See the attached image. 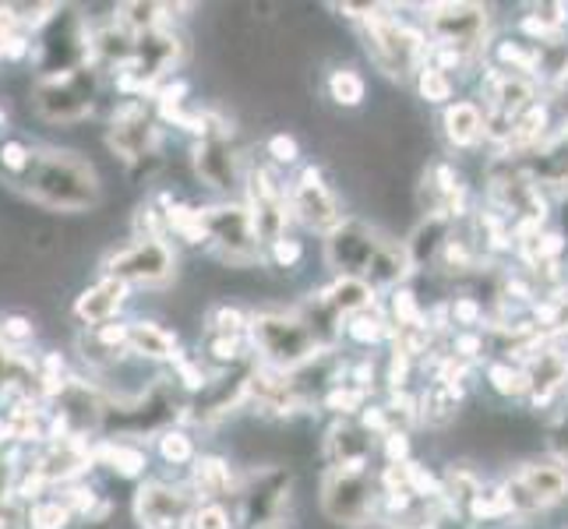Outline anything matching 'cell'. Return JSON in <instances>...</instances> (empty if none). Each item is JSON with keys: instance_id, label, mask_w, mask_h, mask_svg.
<instances>
[{"instance_id": "39", "label": "cell", "mask_w": 568, "mask_h": 529, "mask_svg": "<svg viewBox=\"0 0 568 529\" xmlns=\"http://www.w3.org/2000/svg\"><path fill=\"white\" fill-rule=\"evenodd\" d=\"M547 452H551L565 469H568V414H561L551 427V441H547Z\"/></svg>"}, {"instance_id": "3", "label": "cell", "mask_w": 568, "mask_h": 529, "mask_svg": "<svg viewBox=\"0 0 568 529\" xmlns=\"http://www.w3.org/2000/svg\"><path fill=\"white\" fill-rule=\"evenodd\" d=\"M247 339L258 364L272 370H301L325 349L311 325L301 318V311H283V307H262L251 315Z\"/></svg>"}, {"instance_id": "13", "label": "cell", "mask_w": 568, "mask_h": 529, "mask_svg": "<svg viewBox=\"0 0 568 529\" xmlns=\"http://www.w3.org/2000/svg\"><path fill=\"white\" fill-rule=\"evenodd\" d=\"M199 498L187 487V480H145L134 491V522L142 529H187Z\"/></svg>"}, {"instance_id": "24", "label": "cell", "mask_w": 568, "mask_h": 529, "mask_svg": "<svg viewBox=\"0 0 568 529\" xmlns=\"http://www.w3.org/2000/svg\"><path fill=\"white\" fill-rule=\"evenodd\" d=\"M128 349L134 360L142 364H178L181 349H178V336L170 328H163L160 322L149 318H131V336H128Z\"/></svg>"}, {"instance_id": "31", "label": "cell", "mask_w": 568, "mask_h": 529, "mask_svg": "<svg viewBox=\"0 0 568 529\" xmlns=\"http://www.w3.org/2000/svg\"><path fill=\"white\" fill-rule=\"evenodd\" d=\"M74 508L68 505V498L61 491H50L43 498H36L32 505H26V529H68L74 522Z\"/></svg>"}, {"instance_id": "30", "label": "cell", "mask_w": 568, "mask_h": 529, "mask_svg": "<svg viewBox=\"0 0 568 529\" xmlns=\"http://www.w3.org/2000/svg\"><path fill=\"white\" fill-rule=\"evenodd\" d=\"M484 382L487 388L495 391L498 399H526V391H530V382H526V370L513 360L505 357H491L484 367Z\"/></svg>"}, {"instance_id": "23", "label": "cell", "mask_w": 568, "mask_h": 529, "mask_svg": "<svg viewBox=\"0 0 568 529\" xmlns=\"http://www.w3.org/2000/svg\"><path fill=\"white\" fill-rule=\"evenodd\" d=\"M420 403V424L430 430H448L459 414H463V403H466V385H453V382H438L430 378L424 385V391L417 396Z\"/></svg>"}, {"instance_id": "17", "label": "cell", "mask_w": 568, "mask_h": 529, "mask_svg": "<svg viewBox=\"0 0 568 529\" xmlns=\"http://www.w3.org/2000/svg\"><path fill=\"white\" fill-rule=\"evenodd\" d=\"M128 297H131V286H124L121 279H113V276H100L92 286H85L74 297L71 315L82 328L106 325V322H116V315L124 311Z\"/></svg>"}, {"instance_id": "20", "label": "cell", "mask_w": 568, "mask_h": 529, "mask_svg": "<svg viewBox=\"0 0 568 529\" xmlns=\"http://www.w3.org/2000/svg\"><path fill=\"white\" fill-rule=\"evenodd\" d=\"M442 139L453 152H477L487 145V116L477 100H456L442 110Z\"/></svg>"}, {"instance_id": "14", "label": "cell", "mask_w": 568, "mask_h": 529, "mask_svg": "<svg viewBox=\"0 0 568 529\" xmlns=\"http://www.w3.org/2000/svg\"><path fill=\"white\" fill-rule=\"evenodd\" d=\"M385 241L388 237L375 226H367L361 220H346L336 233L325 237V265L336 272V276H354L367 283Z\"/></svg>"}, {"instance_id": "5", "label": "cell", "mask_w": 568, "mask_h": 529, "mask_svg": "<svg viewBox=\"0 0 568 529\" xmlns=\"http://www.w3.org/2000/svg\"><path fill=\"white\" fill-rule=\"evenodd\" d=\"M237 512L233 522L241 529H268V526H283L290 501H293V469L283 462H265V466H251L241 477L237 487Z\"/></svg>"}, {"instance_id": "16", "label": "cell", "mask_w": 568, "mask_h": 529, "mask_svg": "<svg viewBox=\"0 0 568 529\" xmlns=\"http://www.w3.org/2000/svg\"><path fill=\"white\" fill-rule=\"evenodd\" d=\"M378 456V438L361 420H332L322 438L325 469H371Z\"/></svg>"}, {"instance_id": "12", "label": "cell", "mask_w": 568, "mask_h": 529, "mask_svg": "<svg viewBox=\"0 0 568 529\" xmlns=\"http://www.w3.org/2000/svg\"><path fill=\"white\" fill-rule=\"evenodd\" d=\"M290 212H293V223H301L311 233H336L346 223V212L339 194L332 191V184L325 181V170L307 163L301 166V173L290 181Z\"/></svg>"}, {"instance_id": "8", "label": "cell", "mask_w": 568, "mask_h": 529, "mask_svg": "<svg viewBox=\"0 0 568 529\" xmlns=\"http://www.w3.org/2000/svg\"><path fill=\"white\" fill-rule=\"evenodd\" d=\"M322 512L343 529H361L382 516V487L371 469H325L322 474Z\"/></svg>"}, {"instance_id": "22", "label": "cell", "mask_w": 568, "mask_h": 529, "mask_svg": "<svg viewBox=\"0 0 568 529\" xmlns=\"http://www.w3.org/2000/svg\"><path fill=\"white\" fill-rule=\"evenodd\" d=\"M95 466H106L121 480H145L149 477V448L131 438H95L92 441Z\"/></svg>"}, {"instance_id": "35", "label": "cell", "mask_w": 568, "mask_h": 529, "mask_svg": "<svg viewBox=\"0 0 568 529\" xmlns=\"http://www.w3.org/2000/svg\"><path fill=\"white\" fill-rule=\"evenodd\" d=\"M32 339H36V322L29 315H18V311L0 315V346H8L14 353H26V346Z\"/></svg>"}, {"instance_id": "21", "label": "cell", "mask_w": 568, "mask_h": 529, "mask_svg": "<svg viewBox=\"0 0 568 529\" xmlns=\"http://www.w3.org/2000/svg\"><path fill=\"white\" fill-rule=\"evenodd\" d=\"M187 487L199 501H223L226 505V498H237L241 477H237V469H233L230 459L202 452L187 469Z\"/></svg>"}, {"instance_id": "28", "label": "cell", "mask_w": 568, "mask_h": 529, "mask_svg": "<svg viewBox=\"0 0 568 529\" xmlns=\"http://www.w3.org/2000/svg\"><path fill=\"white\" fill-rule=\"evenodd\" d=\"M530 318L540 332V339H547V343L568 339V289L544 293V297L530 307Z\"/></svg>"}, {"instance_id": "1", "label": "cell", "mask_w": 568, "mask_h": 529, "mask_svg": "<svg viewBox=\"0 0 568 529\" xmlns=\"http://www.w3.org/2000/svg\"><path fill=\"white\" fill-rule=\"evenodd\" d=\"M14 191H22L26 199L53 212H89L103 199V184L95 166L78 152L50 145H36L32 163L22 173V181L14 184Z\"/></svg>"}, {"instance_id": "7", "label": "cell", "mask_w": 568, "mask_h": 529, "mask_svg": "<svg viewBox=\"0 0 568 529\" xmlns=\"http://www.w3.org/2000/svg\"><path fill=\"white\" fill-rule=\"evenodd\" d=\"M420 26L430 47H448L469 61H484L491 43V8L484 4H420Z\"/></svg>"}, {"instance_id": "40", "label": "cell", "mask_w": 568, "mask_h": 529, "mask_svg": "<svg viewBox=\"0 0 568 529\" xmlns=\"http://www.w3.org/2000/svg\"><path fill=\"white\" fill-rule=\"evenodd\" d=\"M558 233L565 237V247H568V194L558 199Z\"/></svg>"}, {"instance_id": "32", "label": "cell", "mask_w": 568, "mask_h": 529, "mask_svg": "<svg viewBox=\"0 0 568 529\" xmlns=\"http://www.w3.org/2000/svg\"><path fill=\"white\" fill-rule=\"evenodd\" d=\"M152 448L166 466H187L191 469V462L199 459V445H194L191 430H184L181 424H170L166 430H160V435L152 438Z\"/></svg>"}, {"instance_id": "2", "label": "cell", "mask_w": 568, "mask_h": 529, "mask_svg": "<svg viewBox=\"0 0 568 529\" xmlns=\"http://www.w3.org/2000/svg\"><path fill=\"white\" fill-rule=\"evenodd\" d=\"M364 53L375 71H382L388 82H414L417 71L427 64V32L420 18L399 14L392 4H371L364 22L357 26Z\"/></svg>"}, {"instance_id": "33", "label": "cell", "mask_w": 568, "mask_h": 529, "mask_svg": "<svg viewBox=\"0 0 568 529\" xmlns=\"http://www.w3.org/2000/svg\"><path fill=\"white\" fill-rule=\"evenodd\" d=\"M251 315L230 301H215L205 311V336H247Z\"/></svg>"}, {"instance_id": "41", "label": "cell", "mask_w": 568, "mask_h": 529, "mask_svg": "<svg viewBox=\"0 0 568 529\" xmlns=\"http://www.w3.org/2000/svg\"><path fill=\"white\" fill-rule=\"evenodd\" d=\"M11 128V113H8V103H0V134H8Z\"/></svg>"}, {"instance_id": "27", "label": "cell", "mask_w": 568, "mask_h": 529, "mask_svg": "<svg viewBox=\"0 0 568 529\" xmlns=\"http://www.w3.org/2000/svg\"><path fill=\"white\" fill-rule=\"evenodd\" d=\"M343 336L357 349H378V346L392 343V322L385 318L382 307H367L361 315H349L343 322Z\"/></svg>"}, {"instance_id": "11", "label": "cell", "mask_w": 568, "mask_h": 529, "mask_svg": "<svg viewBox=\"0 0 568 529\" xmlns=\"http://www.w3.org/2000/svg\"><path fill=\"white\" fill-rule=\"evenodd\" d=\"M103 276L121 279L124 286H166L178 276V254L166 241H145V237H131L124 247L110 251L103 258Z\"/></svg>"}, {"instance_id": "29", "label": "cell", "mask_w": 568, "mask_h": 529, "mask_svg": "<svg viewBox=\"0 0 568 529\" xmlns=\"http://www.w3.org/2000/svg\"><path fill=\"white\" fill-rule=\"evenodd\" d=\"M414 89H417V100L420 103H427V106H448V103H456L459 95H456V89H459V78L456 74H448V71H442L438 64H424L420 71H417V78H414Z\"/></svg>"}, {"instance_id": "37", "label": "cell", "mask_w": 568, "mask_h": 529, "mask_svg": "<svg viewBox=\"0 0 568 529\" xmlns=\"http://www.w3.org/2000/svg\"><path fill=\"white\" fill-rule=\"evenodd\" d=\"M233 526L237 522H233L230 508L223 501H199L187 529H233Z\"/></svg>"}, {"instance_id": "34", "label": "cell", "mask_w": 568, "mask_h": 529, "mask_svg": "<svg viewBox=\"0 0 568 529\" xmlns=\"http://www.w3.org/2000/svg\"><path fill=\"white\" fill-rule=\"evenodd\" d=\"M32 152H36V145H29L22 139H4V142H0V176H4L11 187L22 181V173L29 170Z\"/></svg>"}, {"instance_id": "38", "label": "cell", "mask_w": 568, "mask_h": 529, "mask_svg": "<svg viewBox=\"0 0 568 529\" xmlns=\"http://www.w3.org/2000/svg\"><path fill=\"white\" fill-rule=\"evenodd\" d=\"M265 254H268V262L276 265V268H297L301 262H304V241H297L290 233V237H283V241H276L272 247H265Z\"/></svg>"}, {"instance_id": "6", "label": "cell", "mask_w": 568, "mask_h": 529, "mask_svg": "<svg viewBox=\"0 0 568 529\" xmlns=\"http://www.w3.org/2000/svg\"><path fill=\"white\" fill-rule=\"evenodd\" d=\"M36 78L68 74L92 64V22L78 8H61L53 22L32 35V57Z\"/></svg>"}, {"instance_id": "15", "label": "cell", "mask_w": 568, "mask_h": 529, "mask_svg": "<svg viewBox=\"0 0 568 529\" xmlns=\"http://www.w3.org/2000/svg\"><path fill=\"white\" fill-rule=\"evenodd\" d=\"M191 166L194 176L215 194H223V202H233V194H244L247 163L241 160L233 139H202L191 145Z\"/></svg>"}, {"instance_id": "18", "label": "cell", "mask_w": 568, "mask_h": 529, "mask_svg": "<svg viewBox=\"0 0 568 529\" xmlns=\"http://www.w3.org/2000/svg\"><path fill=\"white\" fill-rule=\"evenodd\" d=\"M128 336H131V322H106L95 328H82L78 336V353L92 370H113L116 364H124L131 357L128 349Z\"/></svg>"}, {"instance_id": "10", "label": "cell", "mask_w": 568, "mask_h": 529, "mask_svg": "<svg viewBox=\"0 0 568 529\" xmlns=\"http://www.w3.org/2000/svg\"><path fill=\"white\" fill-rule=\"evenodd\" d=\"M106 145L128 170L145 163L149 155H160L163 131L155 106H149L145 100H116L106 121Z\"/></svg>"}, {"instance_id": "19", "label": "cell", "mask_w": 568, "mask_h": 529, "mask_svg": "<svg viewBox=\"0 0 568 529\" xmlns=\"http://www.w3.org/2000/svg\"><path fill=\"white\" fill-rule=\"evenodd\" d=\"M513 474L523 480V487L534 495V501L544 508V512H547V508L561 505V501H568V469L551 452L516 462Z\"/></svg>"}, {"instance_id": "36", "label": "cell", "mask_w": 568, "mask_h": 529, "mask_svg": "<svg viewBox=\"0 0 568 529\" xmlns=\"http://www.w3.org/2000/svg\"><path fill=\"white\" fill-rule=\"evenodd\" d=\"M265 155H268V163L276 166V170H283V166H297V163H301V142L293 139L290 131H276V134H268Z\"/></svg>"}, {"instance_id": "26", "label": "cell", "mask_w": 568, "mask_h": 529, "mask_svg": "<svg viewBox=\"0 0 568 529\" xmlns=\"http://www.w3.org/2000/svg\"><path fill=\"white\" fill-rule=\"evenodd\" d=\"M322 293V301L336 311V315L346 322L349 315H361V311H367V307H378V293L371 289L364 279H354V276H336L332 279L325 289H318Z\"/></svg>"}, {"instance_id": "25", "label": "cell", "mask_w": 568, "mask_h": 529, "mask_svg": "<svg viewBox=\"0 0 568 529\" xmlns=\"http://www.w3.org/2000/svg\"><path fill=\"white\" fill-rule=\"evenodd\" d=\"M325 100L336 110H361L367 103V78L357 64H336L325 74Z\"/></svg>"}, {"instance_id": "9", "label": "cell", "mask_w": 568, "mask_h": 529, "mask_svg": "<svg viewBox=\"0 0 568 529\" xmlns=\"http://www.w3.org/2000/svg\"><path fill=\"white\" fill-rule=\"evenodd\" d=\"M202 237L205 247L230 268H254L262 258V244L254 237V223L244 202H212L202 205Z\"/></svg>"}, {"instance_id": "4", "label": "cell", "mask_w": 568, "mask_h": 529, "mask_svg": "<svg viewBox=\"0 0 568 529\" xmlns=\"http://www.w3.org/2000/svg\"><path fill=\"white\" fill-rule=\"evenodd\" d=\"M103 92V71L100 68H78L68 74H53V78H36L32 85V110L43 116L47 124H82L85 116H92L95 103H100Z\"/></svg>"}]
</instances>
